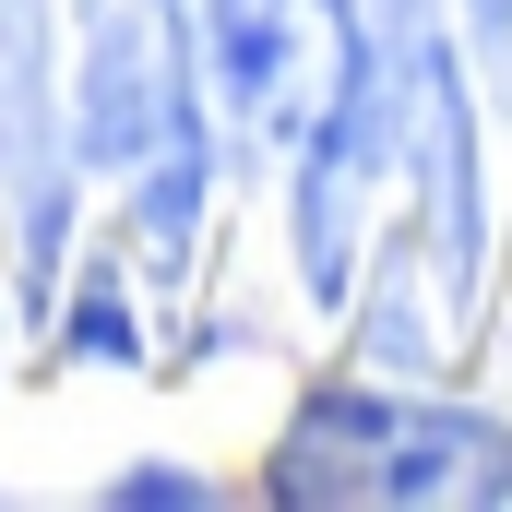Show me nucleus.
<instances>
[{
    "label": "nucleus",
    "mask_w": 512,
    "mask_h": 512,
    "mask_svg": "<svg viewBox=\"0 0 512 512\" xmlns=\"http://www.w3.org/2000/svg\"><path fill=\"white\" fill-rule=\"evenodd\" d=\"M72 155L131 191V251H191L215 131L191 84V0H72Z\"/></svg>",
    "instance_id": "f257e3e1"
},
{
    "label": "nucleus",
    "mask_w": 512,
    "mask_h": 512,
    "mask_svg": "<svg viewBox=\"0 0 512 512\" xmlns=\"http://www.w3.org/2000/svg\"><path fill=\"white\" fill-rule=\"evenodd\" d=\"M262 489L298 512H465V501H512V429L477 405H429V393H310L262 465Z\"/></svg>",
    "instance_id": "f03ea898"
},
{
    "label": "nucleus",
    "mask_w": 512,
    "mask_h": 512,
    "mask_svg": "<svg viewBox=\"0 0 512 512\" xmlns=\"http://www.w3.org/2000/svg\"><path fill=\"white\" fill-rule=\"evenodd\" d=\"M358 60V0H191V84H203V131L215 155L262 179L286 167L310 120L334 108Z\"/></svg>",
    "instance_id": "7ed1b4c3"
},
{
    "label": "nucleus",
    "mask_w": 512,
    "mask_h": 512,
    "mask_svg": "<svg viewBox=\"0 0 512 512\" xmlns=\"http://www.w3.org/2000/svg\"><path fill=\"white\" fill-rule=\"evenodd\" d=\"M465 48H477V72L501 84V108H512V0H465Z\"/></svg>",
    "instance_id": "20e7f679"
},
{
    "label": "nucleus",
    "mask_w": 512,
    "mask_h": 512,
    "mask_svg": "<svg viewBox=\"0 0 512 512\" xmlns=\"http://www.w3.org/2000/svg\"><path fill=\"white\" fill-rule=\"evenodd\" d=\"M108 501H203V477H167V465L143 477V465H131V477H120V489H108Z\"/></svg>",
    "instance_id": "39448f33"
}]
</instances>
